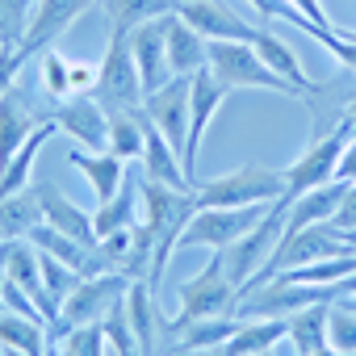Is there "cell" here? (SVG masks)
Segmentation results:
<instances>
[{"mask_svg":"<svg viewBox=\"0 0 356 356\" xmlns=\"http://www.w3.org/2000/svg\"><path fill=\"white\" fill-rule=\"evenodd\" d=\"M193 210H197L193 189H168V185H155V181H147V176H138V222L155 235V260H151V273H147L151 293H159L163 264L172 260V252H176V243H181V231L193 218Z\"/></svg>","mask_w":356,"mask_h":356,"instance_id":"cell-1","label":"cell"},{"mask_svg":"<svg viewBox=\"0 0 356 356\" xmlns=\"http://www.w3.org/2000/svg\"><path fill=\"white\" fill-rule=\"evenodd\" d=\"M197 210H239V206H273L277 197H285V168H268V163H243L227 176L214 181H197L193 185Z\"/></svg>","mask_w":356,"mask_h":356,"instance_id":"cell-2","label":"cell"},{"mask_svg":"<svg viewBox=\"0 0 356 356\" xmlns=\"http://www.w3.org/2000/svg\"><path fill=\"white\" fill-rule=\"evenodd\" d=\"M176 302H181V310L163 323V335L181 331V327H189V323H202V318H231V314H235L239 289H235V281L227 277L222 252H210L206 268L176 289Z\"/></svg>","mask_w":356,"mask_h":356,"instance_id":"cell-3","label":"cell"},{"mask_svg":"<svg viewBox=\"0 0 356 356\" xmlns=\"http://www.w3.org/2000/svg\"><path fill=\"white\" fill-rule=\"evenodd\" d=\"M206 67L214 72V80L222 88H260V92H281V97H302L289 80H281L252 42H210V59Z\"/></svg>","mask_w":356,"mask_h":356,"instance_id":"cell-4","label":"cell"},{"mask_svg":"<svg viewBox=\"0 0 356 356\" xmlns=\"http://www.w3.org/2000/svg\"><path fill=\"white\" fill-rule=\"evenodd\" d=\"M92 97L105 105V109H143V80H138V67H134V55H130V34L109 26V42H105V55L97 63V88Z\"/></svg>","mask_w":356,"mask_h":356,"instance_id":"cell-5","label":"cell"},{"mask_svg":"<svg viewBox=\"0 0 356 356\" xmlns=\"http://www.w3.org/2000/svg\"><path fill=\"white\" fill-rule=\"evenodd\" d=\"M285 214H289V202L285 197H277L268 210H264V218L243 235V239H235L227 252H222V264H227V277L235 281V289L243 293L248 289V281L268 264V256L277 252V243H281V235H285Z\"/></svg>","mask_w":356,"mask_h":356,"instance_id":"cell-6","label":"cell"},{"mask_svg":"<svg viewBox=\"0 0 356 356\" xmlns=\"http://www.w3.org/2000/svg\"><path fill=\"white\" fill-rule=\"evenodd\" d=\"M348 134H352V130H348L343 122H339L335 130H318V134H314V143L285 168V202H298L302 193H310V189L335 181Z\"/></svg>","mask_w":356,"mask_h":356,"instance_id":"cell-7","label":"cell"},{"mask_svg":"<svg viewBox=\"0 0 356 356\" xmlns=\"http://www.w3.org/2000/svg\"><path fill=\"white\" fill-rule=\"evenodd\" d=\"M130 285H134V281H130L126 273L84 277V281L67 293V302H63V310H59L55 323H63L67 331H72V327H88V323H105V318L126 302Z\"/></svg>","mask_w":356,"mask_h":356,"instance_id":"cell-8","label":"cell"},{"mask_svg":"<svg viewBox=\"0 0 356 356\" xmlns=\"http://www.w3.org/2000/svg\"><path fill=\"white\" fill-rule=\"evenodd\" d=\"M268 206H239V210H193V218L181 231L176 248H206V252H227L235 239H243Z\"/></svg>","mask_w":356,"mask_h":356,"instance_id":"cell-9","label":"cell"},{"mask_svg":"<svg viewBox=\"0 0 356 356\" xmlns=\"http://www.w3.org/2000/svg\"><path fill=\"white\" fill-rule=\"evenodd\" d=\"M227 97H231V88H222L210 67H202V72L189 80V138H185L181 163H185V172H189L193 185H197V155H202L206 130H210V122L218 118V109L227 105Z\"/></svg>","mask_w":356,"mask_h":356,"instance_id":"cell-10","label":"cell"},{"mask_svg":"<svg viewBox=\"0 0 356 356\" xmlns=\"http://www.w3.org/2000/svg\"><path fill=\"white\" fill-rule=\"evenodd\" d=\"M92 5H101V0H34L30 9V26H26V38L17 42L26 59L42 55L47 47L59 42V34H67Z\"/></svg>","mask_w":356,"mask_h":356,"instance_id":"cell-11","label":"cell"},{"mask_svg":"<svg viewBox=\"0 0 356 356\" xmlns=\"http://www.w3.org/2000/svg\"><path fill=\"white\" fill-rule=\"evenodd\" d=\"M51 122H55L59 134L72 138L80 151H105V143H109V109H105L92 92L59 101L55 113H51Z\"/></svg>","mask_w":356,"mask_h":356,"instance_id":"cell-12","label":"cell"},{"mask_svg":"<svg viewBox=\"0 0 356 356\" xmlns=\"http://www.w3.org/2000/svg\"><path fill=\"white\" fill-rule=\"evenodd\" d=\"M189 80L193 76H172L163 88L143 97V113L163 130V138L176 151H185V138H189Z\"/></svg>","mask_w":356,"mask_h":356,"instance_id":"cell-13","label":"cell"},{"mask_svg":"<svg viewBox=\"0 0 356 356\" xmlns=\"http://www.w3.org/2000/svg\"><path fill=\"white\" fill-rule=\"evenodd\" d=\"M181 13L206 42H252L260 26L243 22L227 0H181Z\"/></svg>","mask_w":356,"mask_h":356,"instance_id":"cell-14","label":"cell"},{"mask_svg":"<svg viewBox=\"0 0 356 356\" xmlns=\"http://www.w3.org/2000/svg\"><path fill=\"white\" fill-rule=\"evenodd\" d=\"M30 189H34V197H38V206H42V222H47V227L63 231V235L76 239L80 248H92V243H97L92 214H88L80 202H72L55 181H38V185H30Z\"/></svg>","mask_w":356,"mask_h":356,"instance_id":"cell-15","label":"cell"},{"mask_svg":"<svg viewBox=\"0 0 356 356\" xmlns=\"http://www.w3.org/2000/svg\"><path fill=\"white\" fill-rule=\"evenodd\" d=\"M138 168H143L147 181H155V185H168V189H193L189 172H185V163H181V151H176V147L163 138V130H159L147 113H143V159H138Z\"/></svg>","mask_w":356,"mask_h":356,"instance_id":"cell-16","label":"cell"},{"mask_svg":"<svg viewBox=\"0 0 356 356\" xmlns=\"http://www.w3.org/2000/svg\"><path fill=\"white\" fill-rule=\"evenodd\" d=\"M130 55H134V67H138V80H143V92H155L172 80V67H168V38H163V17L155 22H143L138 30H130Z\"/></svg>","mask_w":356,"mask_h":356,"instance_id":"cell-17","label":"cell"},{"mask_svg":"<svg viewBox=\"0 0 356 356\" xmlns=\"http://www.w3.org/2000/svg\"><path fill=\"white\" fill-rule=\"evenodd\" d=\"M163 38H168V67H172V76H197L206 67L210 42L181 13H168L163 17Z\"/></svg>","mask_w":356,"mask_h":356,"instance_id":"cell-18","label":"cell"},{"mask_svg":"<svg viewBox=\"0 0 356 356\" xmlns=\"http://www.w3.org/2000/svg\"><path fill=\"white\" fill-rule=\"evenodd\" d=\"M67 163H72V168L84 176V181L92 185L97 206H101V202H109V197H118V189L126 185V176H130V163H126V159H118L113 151H80V147H72Z\"/></svg>","mask_w":356,"mask_h":356,"instance_id":"cell-19","label":"cell"},{"mask_svg":"<svg viewBox=\"0 0 356 356\" xmlns=\"http://www.w3.org/2000/svg\"><path fill=\"white\" fill-rule=\"evenodd\" d=\"M42 122H47V118H42ZM42 122L34 118V109H30V101H26L22 84H17V88H9L5 97H0V168H5V163L26 147V138H30Z\"/></svg>","mask_w":356,"mask_h":356,"instance_id":"cell-20","label":"cell"},{"mask_svg":"<svg viewBox=\"0 0 356 356\" xmlns=\"http://www.w3.org/2000/svg\"><path fill=\"white\" fill-rule=\"evenodd\" d=\"M343 181H331V185H318L310 193H302L298 202H289V214H285V235H298L306 227H323L335 218L339 202H343Z\"/></svg>","mask_w":356,"mask_h":356,"instance_id":"cell-21","label":"cell"},{"mask_svg":"<svg viewBox=\"0 0 356 356\" xmlns=\"http://www.w3.org/2000/svg\"><path fill=\"white\" fill-rule=\"evenodd\" d=\"M252 47H256V55L281 76V80H289L302 97H314L318 92V80H310V72L302 67V59H298V51L289 47V42H281L277 34H268V30H256V38H252Z\"/></svg>","mask_w":356,"mask_h":356,"instance_id":"cell-22","label":"cell"},{"mask_svg":"<svg viewBox=\"0 0 356 356\" xmlns=\"http://www.w3.org/2000/svg\"><path fill=\"white\" fill-rule=\"evenodd\" d=\"M285 343V318H239L235 335L222 343L227 356H252V352H273Z\"/></svg>","mask_w":356,"mask_h":356,"instance_id":"cell-23","label":"cell"},{"mask_svg":"<svg viewBox=\"0 0 356 356\" xmlns=\"http://www.w3.org/2000/svg\"><path fill=\"white\" fill-rule=\"evenodd\" d=\"M134 222H138V176L130 172L126 185L118 189V197H109V202H101L92 210V231H97V239H105V235L126 231Z\"/></svg>","mask_w":356,"mask_h":356,"instance_id":"cell-24","label":"cell"},{"mask_svg":"<svg viewBox=\"0 0 356 356\" xmlns=\"http://www.w3.org/2000/svg\"><path fill=\"white\" fill-rule=\"evenodd\" d=\"M327 306L331 302H314L285 318V339H289L293 356H314L318 348H327Z\"/></svg>","mask_w":356,"mask_h":356,"instance_id":"cell-25","label":"cell"},{"mask_svg":"<svg viewBox=\"0 0 356 356\" xmlns=\"http://www.w3.org/2000/svg\"><path fill=\"white\" fill-rule=\"evenodd\" d=\"M42 222V206L34 189L0 197V239H30V231Z\"/></svg>","mask_w":356,"mask_h":356,"instance_id":"cell-26","label":"cell"},{"mask_svg":"<svg viewBox=\"0 0 356 356\" xmlns=\"http://www.w3.org/2000/svg\"><path fill=\"white\" fill-rule=\"evenodd\" d=\"M101 9L109 17V26L118 30H138L143 22H155V17H168L181 9V0H101Z\"/></svg>","mask_w":356,"mask_h":356,"instance_id":"cell-27","label":"cell"},{"mask_svg":"<svg viewBox=\"0 0 356 356\" xmlns=\"http://www.w3.org/2000/svg\"><path fill=\"white\" fill-rule=\"evenodd\" d=\"M47 323L42 318H26L17 310H5L0 314V348H17L26 356H42L47 352Z\"/></svg>","mask_w":356,"mask_h":356,"instance_id":"cell-28","label":"cell"},{"mask_svg":"<svg viewBox=\"0 0 356 356\" xmlns=\"http://www.w3.org/2000/svg\"><path fill=\"white\" fill-rule=\"evenodd\" d=\"M105 151H113L126 163L143 159V109H109V143Z\"/></svg>","mask_w":356,"mask_h":356,"instance_id":"cell-29","label":"cell"},{"mask_svg":"<svg viewBox=\"0 0 356 356\" xmlns=\"http://www.w3.org/2000/svg\"><path fill=\"white\" fill-rule=\"evenodd\" d=\"M239 318H202V323H189L181 331H172V352H202V348H222L231 335H235Z\"/></svg>","mask_w":356,"mask_h":356,"instance_id":"cell-30","label":"cell"},{"mask_svg":"<svg viewBox=\"0 0 356 356\" xmlns=\"http://www.w3.org/2000/svg\"><path fill=\"white\" fill-rule=\"evenodd\" d=\"M38 59V76H42V92L51 101H67L72 97V59L59 55V47H47Z\"/></svg>","mask_w":356,"mask_h":356,"instance_id":"cell-31","label":"cell"},{"mask_svg":"<svg viewBox=\"0 0 356 356\" xmlns=\"http://www.w3.org/2000/svg\"><path fill=\"white\" fill-rule=\"evenodd\" d=\"M30 243H34L38 252H47V256L72 264V268H80V260H84V252H88V248H80L76 239H67L63 231H55V227H47V222H38V227L30 231Z\"/></svg>","mask_w":356,"mask_h":356,"instance_id":"cell-32","label":"cell"},{"mask_svg":"<svg viewBox=\"0 0 356 356\" xmlns=\"http://www.w3.org/2000/svg\"><path fill=\"white\" fill-rule=\"evenodd\" d=\"M327 348L356 356V314L343 302H331L327 306Z\"/></svg>","mask_w":356,"mask_h":356,"instance_id":"cell-33","label":"cell"},{"mask_svg":"<svg viewBox=\"0 0 356 356\" xmlns=\"http://www.w3.org/2000/svg\"><path fill=\"white\" fill-rule=\"evenodd\" d=\"M38 260H42V285H47V293H51V298L59 302V310H63L67 293L80 285V273H76L72 264H63V260L47 256V252H38Z\"/></svg>","mask_w":356,"mask_h":356,"instance_id":"cell-34","label":"cell"},{"mask_svg":"<svg viewBox=\"0 0 356 356\" xmlns=\"http://www.w3.org/2000/svg\"><path fill=\"white\" fill-rule=\"evenodd\" d=\"M30 9H34V0H0V42L5 47H17L26 38Z\"/></svg>","mask_w":356,"mask_h":356,"instance_id":"cell-35","label":"cell"},{"mask_svg":"<svg viewBox=\"0 0 356 356\" xmlns=\"http://www.w3.org/2000/svg\"><path fill=\"white\" fill-rule=\"evenodd\" d=\"M105 327V339H109V348L118 352V356H138V343H134V331H130V314H126V302L101 323Z\"/></svg>","mask_w":356,"mask_h":356,"instance_id":"cell-36","label":"cell"},{"mask_svg":"<svg viewBox=\"0 0 356 356\" xmlns=\"http://www.w3.org/2000/svg\"><path fill=\"white\" fill-rule=\"evenodd\" d=\"M76 356H105L109 339H105V327L101 323H88V327H72L67 339H63Z\"/></svg>","mask_w":356,"mask_h":356,"instance_id":"cell-37","label":"cell"},{"mask_svg":"<svg viewBox=\"0 0 356 356\" xmlns=\"http://www.w3.org/2000/svg\"><path fill=\"white\" fill-rule=\"evenodd\" d=\"M26 63L30 59L22 55V47H5V51H0V97H5L9 88H17V76H22Z\"/></svg>","mask_w":356,"mask_h":356,"instance_id":"cell-38","label":"cell"},{"mask_svg":"<svg viewBox=\"0 0 356 356\" xmlns=\"http://www.w3.org/2000/svg\"><path fill=\"white\" fill-rule=\"evenodd\" d=\"M97 88V63H84V59H72V97H84Z\"/></svg>","mask_w":356,"mask_h":356,"instance_id":"cell-39","label":"cell"},{"mask_svg":"<svg viewBox=\"0 0 356 356\" xmlns=\"http://www.w3.org/2000/svg\"><path fill=\"white\" fill-rule=\"evenodd\" d=\"M331 227H335V231H356V185H348V189H343V202H339V210H335Z\"/></svg>","mask_w":356,"mask_h":356,"instance_id":"cell-40","label":"cell"},{"mask_svg":"<svg viewBox=\"0 0 356 356\" xmlns=\"http://www.w3.org/2000/svg\"><path fill=\"white\" fill-rule=\"evenodd\" d=\"M335 181L356 185V134H348V143H343V155H339V172H335Z\"/></svg>","mask_w":356,"mask_h":356,"instance_id":"cell-41","label":"cell"},{"mask_svg":"<svg viewBox=\"0 0 356 356\" xmlns=\"http://www.w3.org/2000/svg\"><path fill=\"white\" fill-rule=\"evenodd\" d=\"M289 5L298 9V13H306L314 26H323V30H331V17H327V9H323V0H289Z\"/></svg>","mask_w":356,"mask_h":356,"instance_id":"cell-42","label":"cell"},{"mask_svg":"<svg viewBox=\"0 0 356 356\" xmlns=\"http://www.w3.org/2000/svg\"><path fill=\"white\" fill-rule=\"evenodd\" d=\"M339 122H343V126L356 134V84H352V92L343 97V118H339Z\"/></svg>","mask_w":356,"mask_h":356,"instance_id":"cell-43","label":"cell"},{"mask_svg":"<svg viewBox=\"0 0 356 356\" xmlns=\"http://www.w3.org/2000/svg\"><path fill=\"white\" fill-rule=\"evenodd\" d=\"M339 293H356V268H352V277H343V281L335 285V298H339Z\"/></svg>","mask_w":356,"mask_h":356,"instance_id":"cell-44","label":"cell"},{"mask_svg":"<svg viewBox=\"0 0 356 356\" xmlns=\"http://www.w3.org/2000/svg\"><path fill=\"white\" fill-rule=\"evenodd\" d=\"M335 302H343V306H348V310H352V314H356V293H339V298H335Z\"/></svg>","mask_w":356,"mask_h":356,"instance_id":"cell-45","label":"cell"},{"mask_svg":"<svg viewBox=\"0 0 356 356\" xmlns=\"http://www.w3.org/2000/svg\"><path fill=\"white\" fill-rule=\"evenodd\" d=\"M335 235H339V239H343V243H348V248L356 252V231H335Z\"/></svg>","mask_w":356,"mask_h":356,"instance_id":"cell-46","label":"cell"},{"mask_svg":"<svg viewBox=\"0 0 356 356\" xmlns=\"http://www.w3.org/2000/svg\"><path fill=\"white\" fill-rule=\"evenodd\" d=\"M0 314H5V268H0Z\"/></svg>","mask_w":356,"mask_h":356,"instance_id":"cell-47","label":"cell"},{"mask_svg":"<svg viewBox=\"0 0 356 356\" xmlns=\"http://www.w3.org/2000/svg\"><path fill=\"white\" fill-rule=\"evenodd\" d=\"M0 356H26V352H17V348H0Z\"/></svg>","mask_w":356,"mask_h":356,"instance_id":"cell-48","label":"cell"},{"mask_svg":"<svg viewBox=\"0 0 356 356\" xmlns=\"http://www.w3.org/2000/svg\"><path fill=\"white\" fill-rule=\"evenodd\" d=\"M59 356H76V352H72V348H67V343H59Z\"/></svg>","mask_w":356,"mask_h":356,"instance_id":"cell-49","label":"cell"},{"mask_svg":"<svg viewBox=\"0 0 356 356\" xmlns=\"http://www.w3.org/2000/svg\"><path fill=\"white\" fill-rule=\"evenodd\" d=\"M252 356H277V348H273V352H252Z\"/></svg>","mask_w":356,"mask_h":356,"instance_id":"cell-50","label":"cell"},{"mask_svg":"<svg viewBox=\"0 0 356 356\" xmlns=\"http://www.w3.org/2000/svg\"><path fill=\"white\" fill-rule=\"evenodd\" d=\"M0 51H5V42H0Z\"/></svg>","mask_w":356,"mask_h":356,"instance_id":"cell-51","label":"cell"},{"mask_svg":"<svg viewBox=\"0 0 356 356\" xmlns=\"http://www.w3.org/2000/svg\"><path fill=\"white\" fill-rule=\"evenodd\" d=\"M0 243H5V239H0Z\"/></svg>","mask_w":356,"mask_h":356,"instance_id":"cell-52","label":"cell"}]
</instances>
